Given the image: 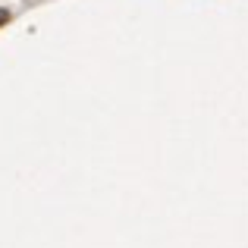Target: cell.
Listing matches in <instances>:
<instances>
[]
</instances>
